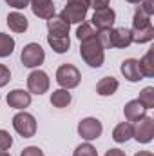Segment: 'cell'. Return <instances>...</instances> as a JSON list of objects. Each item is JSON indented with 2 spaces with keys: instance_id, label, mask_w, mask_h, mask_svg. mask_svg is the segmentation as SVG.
I'll return each mask as SVG.
<instances>
[{
  "instance_id": "6da1fadb",
  "label": "cell",
  "mask_w": 154,
  "mask_h": 156,
  "mask_svg": "<svg viewBox=\"0 0 154 156\" xmlns=\"http://www.w3.org/2000/svg\"><path fill=\"white\" fill-rule=\"evenodd\" d=\"M80 56L89 67L98 69V67L103 66V62H105V49H103L102 42L98 38V33L94 37H91V38L80 42Z\"/></svg>"
},
{
  "instance_id": "7a4b0ae2",
  "label": "cell",
  "mask_w": 154,
  "mask_h": 156,
  "mask_svg": "<svg viewBox=\"0 0 154 156\" xmlns=\"http://www.w3.org/2000/svg\"><path fill=\"white\" fill-rule=\"evenodd\" d=\"M98 38L103 49H125L132 44L131 29L127 27H113L109 31H98Z\"/></svg>"
},
{
  "instance_id": "3957f363",
  "label": "cell",
  "mask_w": 154,
  "mask_h": 156,
  "mask_svg": "<svg viewBox=\"0 0 154 156\" xmlns=\"http://www.w3.org/2000/svg\"><path fill=\"white\" fill-rule=\"evenodd\" d=\"M91 7L89 0H67L65 7L62 9L60 16L67 24H82L87 16V11Z\"/></svg>"
},
{
  "instance_id": "277c9868",
  "label": "cell",
  "mask_w": 154,
  "mask_h": 156,
  "mask_svg": "<svg viewBox=\"0 0 154 156\" xmlns=\"http://www.w3.org/2000/svg\"><path fill=\"white\" fill-rule=\"evenodd\" d=\"M37 118L31 113L26 111H18L13 116V129L22 136V138H33L37 134Z\"/></svg>"
},
{
  "instance_id": "5b68a950",
  "label": "cell",
  "mask_w": 154,
  "mask_h": 156,
  "mask_svg": "<svg viewBox=\"0 0 154 156\" xmlns=\"http://www.w3.org/2000/svg\"><path fill=\"white\" fill-rule=\"evenodd\" d=\"M20 60L24 64V67H29V69H37L40 67L44 62H45V51L44 47L37 44V42H31L27 45H24L22 53H20Z\"/></svg>"
},
{
  "instance_id": "8992f818",
  "label": "cell",
  "mask_w": 154,
  "mask_h": 156,
  "mask_svg": "<svg viewBox=\"0 0 154 156\" xmlns=\"http://www.w3.org/2000/svg\"><path fill=\"white\" fill-rule=\"evenodd\" d=\"M82 82V75L73 64H62L56 69V83L62 89H75Z\"/></svg>"
},
{
  "instance_id": "52a82bcc",
  "label": "cell",
  "mask_w": 154,
  "mask_h": 156,
  "mask_svg": "<svg viewBox=\"0 0 154 156\" xmlns=\"http://www.w3.org/2000/svg\"><path fill=\"white\" fill-rule=\"evenodd\" d=\"M78 134L85 140V142H93V140H98L103 133V125L98 118L94 116H87V118H82L78 122V127H76Z\"/></svg>"
},
{
  "instance_id": "ba28073f",
  "label": "cell",
  "mask_w": 154,
  "mask_h": 156,
  "mask_svg": "<svg viewBox=\"0 0 154 156\" xmlns=\"http://www.w3.org/2000/svg\"><path fill=\"white\" fill-rule=\"evenodd\" d=\"M116 22V13L113 7H102V9H96L93 18H91V26L96 27V31H109L114 27Z\"/></svg>"
},
{
  "instance_id": "9c48e42d",
  "label": "cell",
  "mask_w": 154,
  "mask_h": 156,
  "mask_svg": "<svg viewBox=\"0 0 154 156\" xmlns=\"http://www.w3.org/2000/svg\"><path fill=\"white\" fill-rule=\"evenodd\" d=\"M49 85H51V80H49V75L45 71L35 69V71L29 73V76H27V89H29L31 94L40 96V94L47 93L49 91Z\"/></svg>"
},
{
  "instance_id": "30bf717a",
  "label": "cell",
  "mask_w": 154,
  "mask_h": 156,
  "mask_svg": "<svg viewBox=\"0 0 154 156\" xmlns=\"http://www.w3.org/2000/svg\"><path fill=\"white\" fill-rule=\"evenodd\" d=\"M132 138L138 144H151L152 138H154V118L143 116L142 120H138L136 125H134Z\"/></svg>"
},
{
  "instance_id": "8fae6325",
  "label": "cell",
  "mask_w": 154,
  "mask_h": 156,
  "mask_svg": "<svg viewBox=\"0 0 154 156\" xmlns=\"http://www.w3.org/2000/svg\"><path fill=\"white\" fill-rule=\"evenodd\" d=\"M7 105L18 111H26V107L31 105V93L24 91V89H13L11 93H7Z\"/></svg>"
},
{
  "instance_id": "7c38bea8",
  "label": "cell",
  "mask_w": 154,
  "mask_h": 156,
  "mask_svg": "<svg viewBox=\"0 0 154 156\" xmlns=\"http://www.w3.org/2000/svg\"><path fill=\"white\" fill-rule=\"evenodd\" d=\"M120 71H121V75H123L125 80H129V82H132V83L143 80L142 69H140V62H138L136 58H127V60H123L121 66H120Z\"/></svg>"
},
{
  "instance_id": "4fadbf2b",
  "label": "cell",
  "mask_w": 154,
  "mask_h": 156,
  "mask_svg": "<svg viewBox=\"0 0 154 156\" xmlns=\"http://www.w3.org/2000/svg\"><path fill=\"white\" fill-rule=\"evenodd\" d=\"M29 7L35 16L42 20H47L54 15V4L53 0H29Z\"/></svg>"
},
{
  "instance_id": "5bb4252c",
  "label": "cell",
  "mask_w": 154,
  "mask_h": 156,
  "mask_svg": "<svg viewBox=\"0 0 154 156\" xmlns=\"http://www.w3.org/2000/svg\"><path fill=\"white\" fill-rule=\"evenodd\" d=\"M45 22H47V31H49V35H54V37H69L71 24H67L60 15H53V16L47 18Z\"/></svg>"
},
{
  "instance_id": "9a60e30c",
  "label": "cell",
  "mask_w": 154,
  "mask_h": 156,
  "mask_svg": "<svg viewBox=\"0 0 154 156\" xmlns=\"http://www.w3.org/2000/svg\"><path fill=\"white\" fill-rule=\"evenodd\" d=\"M123 115H125V120H127V122H138V120H142L143 116H147V109H145V107L138 102V98H136V100H131V102L125 104Z\"/></svg>"
},
{
  "instance_id": "2e32d148",
  "label": "cell",
  "mask_w": 154,
  "mask_h": 156,
  "mask_svg": "<svg viewBox=\"0 0 154 156\" xmlns=\"http://www.w3.org/2000/svg\"><path fill=\"white\" fill-rule=\"evenodd\" d=\"M134 134V125L131 122H121L113 129V140L116 144H125L132 138Z\"/></svg>"
},
{
  "instance_id": "e0dca14e",
  "label": "cell",
  "mask_w": 154,
  "mask_h": 156,
  "mask_svg": "<svg viewBox=\"0 0 154 156\" xmlns=\"http://www.w3.org/2000/svg\"><path fill=\"white\" fill-rule=\"evenodd\" d=\"M118 87H120L118 78L103 76V78H100V82L96 83V93H98L100 96H113L116 91H118Z\"/></svg>"
},
{
  "instance_id": "ac0fdd59",
  "label": "cell",
  "mask_w": 154,
  "mask_h": 156,
  "mask_svg": "<svg viewBox=\"0 0 154 156\" xmlns=\"http://www.w3.org/2000/svg\"><path fill=\"white\" fill-rule=\"evenodd\" d=\"M7 26L15 33H26L27 27H29V22H27L26 15H22L18 11H13V13L7 15Z\"/></svg>"
},
{
  "instance_id": "d6986e66",
  "label": "cell",
  "mask_w": 154,
  "mask_h": 156,
  "mask_svg": "<svg viewBox=\"0 0 154 156\" xmlns=\"http://www.w3.org/2000/svg\"><path fill=\"white\" fill-rule=\"evenodd\" d=\"M73 102V96L69 93V89H54L51 93V105L56 107V109H64V107H69V104Z\"/></svg>"
},
{
  "instance_id": "ffe728a7",
  "label": "cell",
  "mask_w": 154,
  "mask_h": 156,
  "mask_svg": "<svg viewBox=\"0 0 154 156\" xmlns=\"http://www.w3.org/2000/svg\"><path fill=\"white\" fill-rule=\"evenodd\" d=\"M47 44L51 45V49L58 55H64L69 51L71 47V38L69 37H54V35H47Z\"/></svg>"
},
{
  "instance_id": "44dd1931",
  "label": "cell",
  "mask_w": 154,
  "mask_h": 156,
  "mask_svg": "<svg viewBox=\"0 0 154 156\" xmlns=\"http://www.w3.org/2000/svg\"><path fill=\"white\" fill-rule=\"evenodd\" d=\"M131 38L132 44H147L154 40V26L142 27V29H131Z\"/></svg>"
},
{
  "instance_id": "7402d4cb",
  "label": "cell",
  "mask_w": 154,
  "mask_h": 156,
  "mask_svg": "<svg viewBox=\"0 0 154 156\" xmlns=\"http://www.w3.org/2000/svg\"><path fill=\"white\" fill-rule=\"evenodd\" d=\"M140 69H142V75L143 78H152L154 76V60H152V49H149L140 60Z\"/></svg>"
},
{
  "instance_id": "603a6c76",
  "label": "cell",
  "mask_w": 154,
  "mask_h": 156,
  "mask_svg": "<svg viewBox=\"0 0 154 156\" xmlns=\"http://www.w3.org/2000/svg\"><path fill=\"white\" fill-rule=\"evenodd\" d=\"M15 51V38L7 33H0V58L11 56Z\"/></svg>"
},
{
  "instance_id": "cb8c5ba5",
  "label": "cell",
  "mask_w": 154,
  "mask_h": 156,
  "mask_svg": "<svg viewBox=\"0 0 154 156\" xmlns=\"http://www.w3.org/2000/svg\"><path fill=\"white\" fill-rule=\"evenodd\" d=\"M138 102L149 111V109H154V87L149 85V87H143L140 96H138Z\"/></svg>"
},
{
  "instance_id": "d4e9b609",
  "label": "cell",
  "mask_w": 154,
  "mask_h": 156,
  "mask_svg": "<svg viewBox=\"0 0 154 156\" xmlns=\"http://www.w3.org/2000/svg\"><path fill=\"white\" fill-rule=\"evenodd\" d=\"M149 26H152L151 16L145 15V13L138 7V9L134 11V16H132V29H142V27H149Z\"/></svg>"
},
{
  "instance_id": "484cf974",
  "label": "cell",
  "mask_w": 154,
  "mask_h": 156,
  "mask_svg": "<svg viewBox=\"0 0 154 156\" xmlns=\"http://www.w3.org/2000/svg\"><path fill=\"white\" fill-rule=\"evenodd\" d=\"M98 31L89 24V22H82V24H78V29H76V38L82 42V40H87L91 38V37H94Z\"/></svg>"
},
{
  "instance_id": "4316f807",
  "label": "cell",
  "mask_w": 154,
  "mask_h": 156,
  "mask_svg": "<svg viewBox=\"0 0 154 156\" xmlns=\"http://www.w3.org/2000/svg\"><path fill=\"white\" fill-rule=\"evenodd\" d=\"M73 156H98V151L94 149V145H91V142H85L75 149Z\"/></svg>"
},
{
  "instance_id": "83f0119b",
  "label": "cell",
  "mask_w": 154,
  "mask_h": 156,
  "mask_svg": "<svg viewBox=\"0 0 154 156\" xmlns=\"http://www.w3.org/2000/svg\"><path fill=\"white\" fill-rule=\"evenodd\" d=\"M13 145V136L9 134V131L0 129V151H7Z\"/></svg>"
},
{
  "instance_id": "f1b7e54d",
  "label": "cell",
  "mask_w": 154,
  "mask_h": 156,
  "mask_svg": "<svg viewBox=\"0 0 154 156\" xmlns=\"http://www.w3.org/2000/svg\"><path fill=\"white\" fill-rule=\"evenodd\" d=\"M9 80H11V71H9V67L4 66V64H0V87H5V85L9 83Z\"/></svg>"
},
{
  "instance_id": "f546056e",
  "label": "cell",
  "mask_w": 154,
  "mask_h": 156,
  "mask_svg": "<svg viewBox=\"0 0 154 156\" xmlns=\"http://www.w3.org/2000/svg\"><path fill=\"white\" fill-rule=\"evenodd\" d=\"M140 9H142L145 15L152 16L154 15V0H142V2H140Z\"/></svg>"
},
{
  "instance_id": "4dcf8cb0",
  "label": "cell",
  "mask_w": 154,
  "mask_h": 156,
  "mask_svg": "<svg viewBox=\"0 0 154 156\" xmlns=\"http://www.w3.org/2000/svg\"><path fill=\"white\" fill-rule=\"evenodd\" d=\"M20 156H44V151L40 147H37V145H29V147H26L20 153Z\"/></svg>"
},
{
  "instance_id": "1f68e13d",
  "label": "cell",
  "mask_w": 154,
  "mask_h": 156,
  "mask_svg": "<svg viewBox=\"0 0 154 156\" xmlns=\"http://www.w3.org/2000/svg\"><path fill=\"white\" fill-rule=\"evenodd\" d=\"M5 2L15 9H26L29 5V0H5Z\"/></svg>"
},
{
  "instance_id": "d6a6232c",
  "label": "cell",
  "mask_w": 154,
  "mask_h": 156,
  "mask_svg": "<svg viewBox=\"0 0 154 156\" xmlns=\"http://www.w3.org/2000/svg\"><path fill=\"white\" fill-rule=\"evenodd\" d=\"M89 2H91V7H94V11L109 5V0H89Z\"/></svg>"
},
{
  "instance_id": "836d02e7",
  "label": "cell",
  "mask_w": 154,
  "mask_h": 156,
  "mask_svg": "<svg viewBox=\"0 0 154 156\" xmlns=\"http://www.w3.org/2000/svg\"><path fill=\"white\" fill-rule=\"evenodd\" d=\"M105 156H127L121 149H109L107 153H105Z\"/></svg>"
},
{
  "instance_id": "e575fe53",
  "label": "cell",
  "mask_w": 154,
  "mask_h": 156,
  "mask_svg": "<svg viewBox=\"0 0 154 156\" xmlns=\"http://www.w3.org/2000/svg\"><path fill=\"white\" fill-rule=\"evenodd\" d=\"M134 156H154L151 151H140V153H136Z\"/></svg>"
},
{
  "instance_id": "d590c367",
  "label": "cell",
  "mask_w": 154,
  "mask_h": 156,
  "mask_svg": "<svg viewBox=\"0 0 154 156\" xmlns=\"http://www.w3.org/2000/svg\"><path fill=\"white\" fill-rule=\"evenodd\" d=\"M125 2H129V4H140L142 0H125Z\"/></svg>"
},
{
  "instance_id": "8d00e7d4",
  "label": "cell",
  "mask_w": 154,
  "mask_h": 156,
  "mask_svg": "<svg viewBox=\"0 0 154 156\" xmlns=\"http://www.w3.org/2000/svg\"><path fill=\"white\" fill-rule=\"evenodd\" d=\"M0 156H11L7 151H0Z\"/></svg>"
}]
</instances>
